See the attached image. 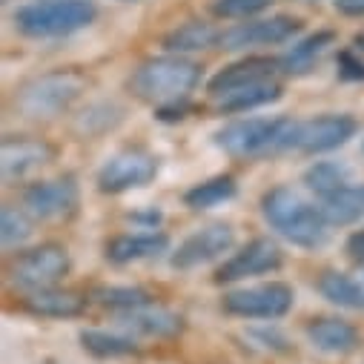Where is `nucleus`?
<instances>
[{"instance_id": "1a4fd4ad", "label": "nucleus", "mask_w": 364, "mask_h": 364, "mask_svg": "<svg viewBox=\"0 0 364 364\" xmlns=\"http://www.w3.org/2000/svg\"><path fill=\"white\" fill-rule=\"evenodd\" d=\"M293 287L284 282H269V284H255L244 290H232L224 296V310L230 316L241 318H282L293 307Z\"/></svg>"}, {"instance_id": "7ed1b4c3", "label": "nucleus", "mask_w": 364, "mask_h": 364, "mask_svg": "<svg viewBox=\"0 0 364 364\" xmlns=\"http://www.w3.org/2000/svg\"><path fill=\"white\" fill-rule=\"evenodd\" d=\"M98 18L92 0H32L15 12V26L29 38H66Z\"/></svg>"}, {"instance_id": "2eb2a0df", "label": "nucleus", "mask_w": 364, "mask_h": 364, "mask_svg": "<svg viewBox=\"0 0 364 364\" xmlns=\"http://www.w3.org/2000/svg\"><path fill=\"white\" fill-rule=\"evenodd\" d=\"M279 95H282V83L276 77H258V80H247V83L218 89V92H213V101L224 112H247V109L272 104Z\"/></svg>"}, {"instance_id": "9b49d317", "label": "nucleus", "mask_w": 364, "mask_h": 364, "mask_svg": "<svg viewBox=\"0 0 364 364\" xmlns=\"http://www.w3.org/2000/svg\"><path fill=\"white\" fill-rule=\"evenodd\" d=\"M299 29H301V23L287 15H276L267 21H247V23H238V26L221 32V46L232 49V52L252 49V46H276V43L290 41Z\"/></svg>"}, {"instance_id": "0eeeda50", "label": "nucleus", "mask_w": 364, "mask_h": 364, "mask_svg": "<svg viewBox=\"0 0 364 364\" xmlns=\"http://www.w3.org/2000/svg\"><path fill=\"white\" fill-rule=\"evenodd\" d=\"M355 135V121L350 115H321L310 121H290L282 149L296 152H330L344 146Z\"/></svg>"}, {"instance_id": "2f4dec72", "label": "nucleus", "mask_w": 364, "mask_h": 364, "mask_svg": "<svg viewBox=\"0 0 364 364\" xmlns=\"http://www.w3.org/2000/svg\"><path fill=\"white\" fill-rule=\"evenodd\" d=\"M336 9L347 18H364V0H336Z\"/></svg>"}, {"instance_id": "412c9836", "label": "nucleus", "mask_w": 364, "mask_h": 364, "mask_svg": "<svg viewBox=\"0 0 364 364\" xmlns=\"http://www.w3.org/2000/svg\"><path fill=\"white\" fill-rule=\"evenodd\" d=\"M282 60H269V58H247L241 63H232L227 69H221L213 80H210V95L218 89L235 86V83H247V80H258V77H276Z\"/></svg>"}, {"instance_id": "b1692460", "label": "nucleus", "mask_w": 364, "mask_h": 364, "mask_svg": "<svg viewBox=\"0 0 364 364\" xmlns=\"http://www.w3.org/2000/svg\"><path fill=\"white\" fill-rule=\"evenodd\" d=\"M235 190L238 187H235V178L232 175H215L210 181H201V184H196L184 196V201L193 210H210V207H218V204L230 201L235 196Z\"/></svg>"}, {"instance_id": "5701e85b", "label": "nucleus", "mask_w": 364, "mask_h": 364, "mask_svg": "<svg viewBox=\"0 0 364 364\" xmlns=\"http://www.w3.org/2000/svg\"><path fill=\"white\" fill-rule=\"evenodd\" d=\"M318 293L336 307L364 310V287L355 279L344 276V272H324L318 279Z\"/></svg>"}, {"instance_id": "ddd939ff", "label": "nucleus", "mask_w": 364, "mask_h": 364, "mask_svg": "<svg viewBox=\"0 0 364 364\" xmlns=\"http://www.w3.org/2000/svg\"><path fill=\"white\" fill-rule=\"evenodd\" d=\"M235 241V232L230 224H210L198 232H193L184 244H181L172 255V267L178 269H193L201 264L215 261L218 255H224Z\"/></svg>"}, {"instance_id": "4be33fe9", "label": "nucleus", "mask_w": 364, "mask_h": 364, "mask_svg": "<svg viewBox=\"0 0 364 364\" xmlns=\"http://www.w3.org/2000/svg\"><path fill=\"white\" fill-rule=\"evenodd\" d=\"M221 43V35L210 26V23H201V21H193V23H184L178 26L175 32H169L164 38V46L166 52L172 55H184V52H201V49H210Z\"/></svg>"}, {"instance_id": "a211bd4d", "label": "nucleus", "mask_w": 364, "mask_h": 364, "mask_svg": "<svg viewBox=\"0 0 364 364\" xmlns=\"http://www.w3.org/2000/svg\"><path fill=\"white\" fill-rule=\"evenodd\" d=\"M23 304H26V310L32 316H41V318H75L86 307V301L77 293L58 290V287H46V290L29 293Z\"/></svg>"}, {"instance_id": "f3484780", "label": "nucleus", "mask_w": 364, "mask_h": 364, "mask_svg": "<svg viewBox=\"0 0 364 364\" xmlns=\"http://www.w3.org/2000/svg\"><path fill=\"white\" fill-rule=\"evenodd\" d=\"M166 235L161 232H132V235H118L107 244V258L112 264H132L144 261L152 255H161L166 250Z\"/></svg>"}, {"instance_id": "4468645a", "label": "nucleus", "mask_w": 364, "mask_h": 364, "mask_svg": "<svg viewBox=\"0 0 364 364\" xmlns=\"http://www.w3.org/2000/svg\"><path fill=\"white\" fill-rule=\"evenodd\" d=\"M52 155L55 149L41 138H6L4 146H0V175H4L6 184H12V181H21L43 164H49Z\"/></svg>"}, {"instance_id": "6e6552de", "label": "nucleus", "mask_w": 364, "mask_h": 364, "mask_svg": "<svg viewBox=\"0 0 364 364\" xmlns=\"http://www.w3.org/2000/svg\"><path fill=\"white\" fill-rule=\"evenodd\" d=\"M158 175V158L146 149H121L115 152L98 172V190L118 196V193H129L138 187H146L149 181Z\"/></svg>"}, {"instance_id": "39448f33", "label": "nucleus", "mask_w": 364, "mask_h": 364, "mask_svg": "<svg viewBox=\"0 0 364 364\" xmlns=\"http://www.w3.org/2000/svg\"><path fill=\"white\" fill-rule=\"evenodd\" d=\"M287 127H290L287 118H244V121H232L224 129H218L215 144L227 155H235V158L276 152L284 144Z\"/></svg>"}, {"instance_id": "f03ea898", "label": "nucleus", "mask_w": 364, "mask_h": 364, "mask_svg": "<svg viewBox=\"0 0 364 364\" xmlns=\"http://www.w3.org/2000/svg\"><path fill=\"white\" fill-rule=\"evenodd\" d=\"M261 213L272 230L299 247H318L327 238V221L321 210L307 204L296 190L276 187L261 198Z\"/></svg>"}, {"instance_id": "a878e982", "label": "nucleus", "mask_w": 364, "mask_h": 364, "mask_svg": "<svg viewBox=\"0 0 364 364\" xmlns=\"http://www.w3.org/2000/svg\"><path fill=\"white\" fill-rule=\"evenodd\" d=\"M304 184L316 196L327 198V196H333L336 190H341L347 184V169L341 164H336V161H318L304 172Z\"/></svg>"}, {"instance_id": "7c9ffc66", "label": "nucleus", "mask_w": 364, "mask_h": 364, "mask_svg": "<svg viewBox=\"0 0 364 364\" xmlns=\"http://www.w3.org/2000/svg\"><path fill=\"white\" fill-rule=\"evenodd\" d=\"M347 252L353 261H361L364 264V230H355L350 238H347Z\"/></svg>"}, {"instance_id": "9d476101", "label": "nucleus", "mask_w": 364, "mask_h": 364, "mask_svg": "<svg viewBox=\"0 0 364 364\" xmlns=\"http://www.w3.org/2000/svg\"><path fill=\"white\" fill-rule=\"evenodd\" d=\"M282 267V250L276 241L269 238H255L247 247H241L232 258H227L218 272L215 282L227 284V282H241V279H252V276H264V272H272Z\"/></svg>"}, {"instance_id": "dca6fc26", "label": "nucleus", "mask_w": 364, "mask_h": 364, "mask_svg": "<svg viewBox=\"0 0 364 364\" xmlns=\"http://www.w3.org/2000/svg\"><path fill=\"white\" fill-rule=\"evenodd\" d=\"M307 338L316 350L321 353H353L358 347V333L353 324L341 321V318H313L307 324Z\"/></svg>"}, {"instance_id": "f8f14e48", "label": "nucleus", "mask_w": 364, "mask_h": 364, "mask_svg": "<svg viewBox=\"0 0 364 364\" xmlns=\"http://www.w3.org/2000/svg\"><path fill=\"white\" fill-rule=\"evenodd\" d=\"M77 207V184L72 178H55V181H41V184L29 187L23 196V210L32 218L52 221L63 218Z\"/></svg>"}, {"instance_id": "393cba45", "label": "nucleus", "mask_w": 364, "mask_h": 364, "mask_svg": "<svg viewBox=\"0 0 364 364\" xmlns=\"http://www.w3.org/2000/svg\"><path fill=\"white\" fill-rule=\"evenodd\" d=\"M80 344L83 350H89L98 358H121V355H132L135 353V341L127 336H112L104 330H83L80 333Z\"/></svg>"}, {"instance_id": "bb28decb", "label": "nucleus", "mask_w": 364, "mask_h": 364, "mask_svg": "<svg viewBox=\"0 0 364 364\" xmlns=\"http://www.w3.org/2000/svg\"><path fill=\"white\" fill-rule=\"evenodd\" d=\"M29 235H32L29 213L18 210V207H4V215H0V238H4V250L21 247Z\"/></svg>"}, {"instance_id": "c756f323", "label": "nucleus", "mask_w": 364, "mask_h": 364, "mask_svg": "<svg viewBox=\"0 0 364 364\" xmlns=\"http://www.w3.org/2000/svg\"><path fill=\"white\" fill-rule=\"evenodd\" d=\"M272 0H215L213 4V15L227 18V21H247L252 15H258L261 9H267Z\"/></svg>"}, {"instance_id": "423d86ee", "label": "nucleus", "mask_w": 364, "mask_h": 364, "mask_svg": "<svg viewBox=\"0 0 364 364\" xmlns=\"http://www.w3.org/2000/svg\"><path fill=\"white\" fill-rule=\"evenodd\" d=\"M66 272H69V252L58 244L32 247V250L21 252L9 267L12 284H18L21 290H29V293L55 287Z\"/></svg>"}, {"instance_id": "6ab92c4d", "label": "nucleus", "mask_w": 364, "mask_h": 364, "mask_svg": "<svg viewBox=\"0 0 364 364\" xmlns=\"http://www.w3.org/2000/svg\"><path fill=\"white\" fill-rule=\"evenodd\" d=\"M121 324L135 330V333L155 336V338H166V336L181 333V316H175V313H169L164 307H152V304L127 310L121 316Z\"/></svg>"}, {"instance_id": "f257e3e1", "label": "nucleus", "mask_w": 364, "mask_h": 364, "mask_svg": "<svg viewBox=\"0 0 364 364\" xmlns=\"http://www.w3.org/2000/svg\"><path fill=\"white\" fill-rule=\"evenodd\" d=\"M198 80H201L198 63L178 55H166V58H152L141 63L129 77V89L146 104L172 107L184 101L198 86Z\"/></svg>"}, {"instance_id": "c85d7f7f", "label": "nucleus", "mask_w": 364, "mask_h": 364, "mask_svg": "<svg viewBox=\"0 0 364 364\" xmlns=\"http://www.w3.org/2000/svg\"><path fill=\"white\" fill-rule=\"evenodd\" d=\"M92 299L107 304V307H124V310L149 304V296L144 290H135V287H98L92 293Z\"/></svg>"}, {"instance_id": "20e7f679", "label": "nucleus", "mask_w": 364, "mask_h": 364, "mask_svg": "<svg viewBox=\"0 0 364 364\" xmlns=\"http://www.w3.org/2000/svg\"><path fill=\"white\" fill-rule=\"evenodd\" d=\"M86 89V77L75 69H55L46 72L35 80H29L18 98L15 107L35 121H46V118H58L60 112H66Z\"/></svg>"}, {"instance_id": "cd10ccee", "label": "nucleus", "mask_w": 364, "mask_h": 364, "mask_svg": "<svg viewBox=\"0 0 364 364\" xmlns=\"http://www.w3.org/2000/svg\"><path fill=\"white\" fill-rule=\"evenodd\" d=\"M333 41V35L330 32H321V35H313V38H307L304 43H299V46H293L290 49V55L282 60V66H290V72L296 69V72H304L313 60H318L321 58V52L327 49V43Z\"/></svg>"}, {"instance_id": "aec40b11", "label": "nucleus", "mask_w": 364, "mask_h": 364, "mask_svg": "<svg viewBox=\"0 0 364 364\" xmlns=\"http://www.w3.org/2000/svg\"><path fill=\"white\" fill-rule=\"evenodd\" d=\"M318 210H321L324 221L336 224V227L358 221L364 215V184H344L341 190L327 196Z\"/></svg>"}]
</instances>
